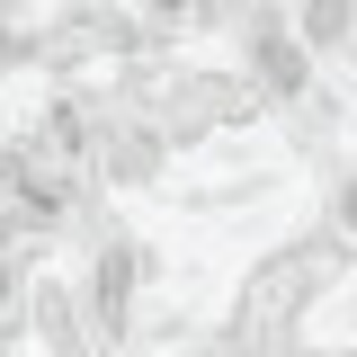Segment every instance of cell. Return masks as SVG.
Masks as SVG:
<instances>
[{
    "label": "cell",
    "instance_id": "obj_1",
    "mask_svg": "<svg viewBox=\"0 0 357 357\" xmlns=\"http://www.w3.org/2000/svg\"><path fill=\"white\" fill-rule=\"evenodd\" d=\"M134 277H143V259H134L126 241H107V259H98V277H89L98 340H126V331H134Z\"/></svg>",
    "mask_w": 357,
    "mask_h": 357
},
{
    "label": "cell",
    "instance_id": "obj_2",
    "mask_svg": "<svg viewBox=\"0 0 357 357\" xmlns=\"http://www.w3.org/2000/svg\"><path fill=\"white\" fill-rule=\"evenodd\" d=\"M357 36V0H304V45H349Z\"/></svg>",
    "mask_w": 357,
    "mask_h": 357
}]
</instances>
